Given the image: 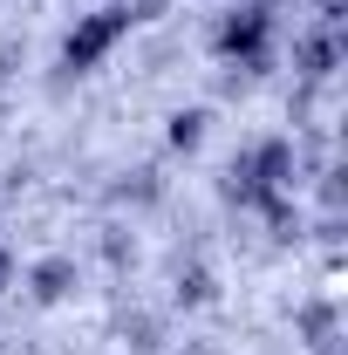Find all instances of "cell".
<instances>
[{"label": "cell", "instance_id": "cell-1", "mask_svg": "<svg viewBox=\"0 0 348 355\" xmlns=\"http://www.w3.org/2000/svg\"><path fill=\"white\" fill-rule=\"evenodd\" d=\"M123 35H130V14H123V7L82 14V21L69 28V42H62V69H76V76H82V69H96V62H103L110 48L123 42Z\"/></svg>", "mask_w": 348, "mask_h": 355}, {"label": "cell", "instance_id": "cell-2", "mask_svg": "<svg viewBox=\"0 0 348 355\" xmlns=\"http://www.w3.org/2000/svg\"><path fill=\"white\" fill-rule=\"evenodd\" d=\"M260 42H266V14H260V7H239V14L218 28V48H225V55H246V62H253Z\"/></svg>", "mask_w": 348, "mask_h": 355}, {"label": "cell", "instance_id": "cell-3", "mask_svg": "<svg viewBox=\"0 0 348 355\" xmlns=\"http://www.w3.org/2000/svg\"><path fill=\"white\" fill-rule=\"evenodd\" d=\"M69 280H76V266H69V260H42V266H35V294H42V301H62Z\"/></svg>", "mask_w": 348, "mask_h": 355}, {"label": "cell", "instance_id": "cell-4", "mask_svg": "<svg viewBox=\"0 0 348 355\" xmlns=\"http://www.w3.org/2000/svg\"><path fill=\"white\" fill-rule=\"evenodd\" d=\"M198 137H205V116H198V110H191V116H171V144L177 150H191Z\"/></svg>", "mask_w": 348, "mask_h": 355}, {"label": "cell", "instance_id": "cell-5", "mask_svg": "<svg viewBox=\"0 0 348 355\" xmlns=\"http://www.w3.org/2000/svg\"><path fill=\"white\" fill-rule=\"evenodd\" d=\"M7 273H14V260H7V246H0V287H7Z\"/></svg>", "mask_w": 348, "mask_h": 355}]
</instances>
